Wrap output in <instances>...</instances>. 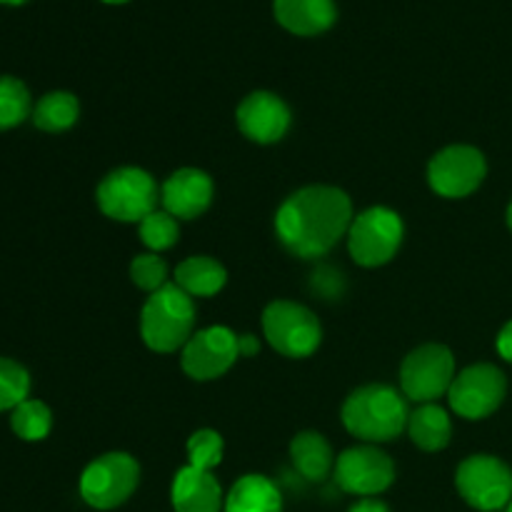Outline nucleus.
<instances>
[{
	"label": "nucleus",
	"instance_id": "1",
	"mask_svg": "<svg viewBox=\"0 0 512 512\" xmlns=\"http://www.w3.org/2000/svg\"><path fill=\"white\" fill-rule=\"evenodd\" d=\"M353 223V203L333 185H308L290 195L275 215V230L298 258L330 253Z\"/></svg>",
	"mask_w": 512,
	"mask_h": 512
},
{
	"label": "nucleus",
	"instance_id": "2",
	"mask_svg": "<svg viewBox=\"0 0 512 512\" xmlns=\"http://www.w3.org/2000/svg\"><path fill=\"white\" fill-rule=\"evenodd\" d=\"M410 410L403 395L383 383L363 385L343 405V425L365 443H388L408 428Z\"/></svg>",
	"mask_w": 512,
	"mask_h": 512
},
{
	"label": "nucleus",
	"instance_id": "3",
	"mask_svg": "<svg viewBox=\"0 0 512 512\" xmlns=\"http://www.w3.org/2000/svg\"><path fill=\"white\" fill-rule=\"evenodd\" d=\"M195 303L175 283L150 293L140 313V335L155 353H175L193 338Z\"/></svg>",
	"mask_w": 512,
	"mask_h": 512
},
{
	"label": "nucleus",
	"instance_id": "4",
	"mask_svg": "<svg viewBox=\"0 0 512 512\" xmlns=\"http://www.w3.org/2000/svg\"><path fill=\"white\" fill-rule=\"evenodd\" d=\"M158 185L143 168H118L98 185V205L108 218L140 223L158 210Z\"/></svg>",
	"mask_w": 512,
	"mask_h": 512
},
{
	"label": "nucleus",
	"instance_id": "5",
	"mask_svg": "<svg viewBox=\"0 0 512 512\" xmlns=\"http://www.w3.org/2000/svg\"><path fill=\"white\" fill-rule=\"evenodd\" d=\"M405 225L395 210L383 208H368L353 218L348 230V248L350 255L363 268H378L388 260L395 258L403 243Z\"/></svg>",
	"mask_w": 512,
	"mask_h": 512
},
{
	"label": "nucleus",
	"instance_id": "6",
	"mask_svg": "<svg viewBox=\"0 0 512 512\" xmlns=\"http://www.w3.org/2000/svg\"><path fill=\"white\" fill-rule=\"evenodd\" d=\"M140 465L128 453H105L80 475V495L95 510H113L135 493Z\"/></svg>",
	"mask_w": 512,
	"mask_h": 512
},
{
	"label": "nucleus",
	"instance_id": "7",
	"mask_svg": "<svg viewBox=\"0 0 512 512\" xmlns=\"http://www.w3.org/2000/svg\"><path fill=\"white\" fill-rule=\"evenodd\" d=\"M263 333L273 350L285 358H308L323 340L318 318L293 300H275L265 308Z\"/></svg>",
	"mask_w": 512,
	"mask_h": 512
},
{
	"label": "nucleus",
	"instance_id": "8",
	"mask_svg": "<svg viewBox=\"0 0 512 512\" xmlns=\"http://www.w3.org/2000/svg\"><path fill=\"white\" fill-rule=\"evenodd\" d=\"M455 485L475 510L495 512L512 500V470L493 455H470L455 473Z\"/></svg>",
	"mask_w": 512,
	"mask_h": 512
},
{
	"label": "nucleus",
	"instance_id": "9",
	"mask_svg": "<svg viewBox=\"0 0 512 512\" xmlns=\"http://www.w3.org/2000/svg\"><path fill=\"white\" fill-rule=\"evenodd\" d=\"M455 380V358L445 345L428 343L415 348L400 368L403 393L415 403H435Z\"/></svg>",
	"mask_w": 512,
	"mask_h": 512
},
{
	"label": "nucleus",
	"instance_id": "10",
	"mask_svg": "<svg viewBox=\"0 0 512 512\" xmlns=\"http://www.w3.org/2000/svg\"><path fill=\"white\" fill-rule=\"evenodd\" d=\"M508 393V380L503 370L490 363L465 368L448 390L450 408L465 420H483L503 405Z\"/></svg>",
	"mask_w": 512,
	"mask_h": 512
},
{
	"label": "nucleus",
	"instance_id": "11",
	"mask_svg": "<svg viewBox=\"0 0 512 512\" xmlns=\"http://www.w3.org/2000/svg\"><path fill=\"white\" fill-rule=\"evenodd\" d=\"M485 173H488V163L478 148L450 145L430 160L428 183L443 198H465L480 188Z\"/></svg>",
	"mask_w": 512,
	"mask_h": 512
},
{
	"label": "nucleus",
	"instance_id": "12",
	"mask_svg": "<svg viewBox=\"0 0 512 512\" xmlns=\"http://www.w3.org/2000/svg\"><path fill=\"white\" fill-rule=\"evenodd\" d=\"M335 480L345 493L373 498L393 485L395 465L390 455L375 445H358V448L345 450L338 458Z\"/></svg>",
	"mask_w": 512,
	"mask_h": 512
},
{
	"label": "nucleus",
	"instance_id": "13",
	"mask_svg": "<svg viewBox=\"0 0 512 512\" xmlns=\"http://www.w3.org/2000/svg\"><path fill=\"white\" fill-rule=\"evenodd\" d=\"M238 358V335L225 325H213L193 333L185 343L180 363L193 380H215L228 373Z\"/></svg>",
	"mask_w": 512,
	"mask_h": 512
},
{
	"label": "nucleus",
	"instance_id": "14",
	"mask_svg": "<svg viewBox=\"0 0 512 512\" xmlns=\"http://www.w3.org/2000/svg\"><path fill=\"white\" fill-rule=\"evenodd\" d=\"M238 128L253 143H278L290 128V110L275 93L255 90L238 105Z\"/></svg>",
	"mask_w": 512,
	"mask_h": 512
},
{
	"label": "nucleus",
	"instance_id": "15",
	"mask_svg": "<svg viewBox=\"0 0 512 512\" xmlns=\"http://www.w3.org/2000/svg\"><path fill=\"white\" fill-rule=\"evenodd\" d=\"M160 200L173 218L195 220L213 203V180L198 168H180L163 183Z\"/></svg>",
	"mask_w": 512,
	"mask_h": 512
},
{
	"label": "nucleus",
	"instance_id": "16",
	"mask_svg": "<svg viewBox=\"0 0 512 512\" xmlns=\"http://www.w3.org/2000/svg\"><path fill=\"white\" fill-rule=\"evenodd\" d=\"M273 15L288 33L300 38L323 35L338 23L335 0H273Z\"/></svg>",
	"mask_w": 512,
	"mask_h": 512
},
{
	"label": "nucleus",
	"instance_id": "17",
	"mask_svg": "<svg viewBox=\"0 0 512 512\" xmlns=\"http://www.w3.org/2000/svg\"><path fill=\"white\" fill-rule=\"evenodd\" d=\"M170 498H173L175 512L223 510V490H220V483L213 478L210 470L193 468V465H185V468H180L175 473Z\"/></svg>",
	"mask_w": 512,
	"mask_h": 512
},
{
	"label": "nucleus",
	"instance_id": "18",
	"mask_svg": "<svg viewBox=\"0 0 512 512\" xmlns=\"http://www.w3.org/2000/svg\"><path fill=\"white\" fill-rule=\"evenodd\" d=\"M228 283L223 265L210 255H193L175 268V285L190 298H213Z\"/></svg>",
	"mask_w": 512,
	"mask_h": 512
},
{
	"label": "nucleus",
	"instance_id": "19",
	"mask_svg": "<svg viewBox=\"0 0 512 512\" xmlns=\"http://www.w3.org/2000/svg\"><path fill=\"white\" fill-rule=\"evenodd\" d=\"M225 512H283V498L265 475H245L230 488Z\"/></svg>",
	"mask_w": 512,
	"mask_h": 512
},
{
	"label": "nucleus",
	"instance_id": "20",
	"mask_svg": "<svg viewBox=\"0 0 512 512\" xmlns=\"http://www.w3.org/2000/svg\"><path fill=\"white\" fill-rule=\"evenodd\" d=\"M290 458L298 473L310 483H320L333 470V448L320 433H300L290 443Z\"/></svg>",
	"mask_w": 512,
	"mask_h": 512
},
{
	"label": "nucleus",
	"instance_id": "21",
	"mask_svg": "<svg viewBox=\"0 0 512 512\" xmlns=\"http://www.w3.org/2000/svg\"><path fill=\"white\" fill-rule=\"evenodd\" d=\"M408 430L410 438L420 450L435 453V450H443L450 443L453 423H450L448 413L438 403H423L415 413H410Z\"/></svg>",
	"mask_w": 512,
	"mask_h": 512
},
{
	"label": "nucleus",
	"instance_id": "22",
	"mask_svg": "<svg viewBox=\"0 0 512 512\" xmlns=\"http://www.w3.org/2000/svg\"><path fill=\"white\" fill-rule=\"evenodd\" d=\"M80 105L73 93L65 90H55V93L43 95L33 110V123L45 133H63V130L73 128L78 120Z\"/></svg>",
	"mask_w": 512,
	"mask_h": 512
},
{
	"label": "nucleus",
	"instance_id": "23",
	"mask_svg": "<svg viewBox=\"0 0 512 512\" xmlns=\"http://www.w3.org/2000/svg\"><path fill=\"white\" fill-rule=\"evenodd\" d=\"M10 428L18 438L28 440V443H38V440L48 438L50 428H53V413L40 400H23L18 408H13L10 415Z\"/></svg>",
	"mask_w": 512,
	"mask_h": 512
},
{
	"label": "nucleus",
	"instance_id": "24",
	"mask_svg": "<svg viewBox=\"0 0 512 512\" xmlns=\"http://www.w3.org/2000/svg\"><path fill=\"white\" fill-rule=\"evenodd\" d=\"M30 113V90L13 75H0V130L15 128Z\"/></svg>",
	"mask_w": 512,
	"mask_h": 512
},
{
	"label": "nucleus",
	"instance_id": "25",
	"mask_svg": "<svg viewBox=\"0 0 512 512\" xmlns=\"http://www.w3.org/2000/svg\"><path fill=\"white\" fill-rule=\"evenodd\" d=\"M180 228L178 220L168 213V210H153L145 220H140V240L148 245L150 250L160 253L178 243Z\"/></svg>",
	"mask_w": 512,
	"mask_h": 512
},
{
	"label": "nucleus",
	"instance_id": "26",
	"mask_svg": "<svg viewBox=\"0 0 512 512\" xmlns=\"http://www.w3.org/2000/svg\"><path fill=\"white\" fill-rule=\"evenodd\" d=\"M30 393V375L15 360L0 358V413L18 408Z\"/></svg>",
	"mask_w": 512,
	"mask_h": 512
},
{
	"label": "nucleus",
	"instance_id": "27",
	"mask_svg": "<svg viewBox=\"0 0 512 512\" xmlns=\"http://www.w3.org/2000/svg\"><path fill=\"white\" fill-rule=\"evenodd\" d=\"M188 458L193 468H218L220 460H223V438L215 430H195L188 440Z\"/></svg>",
	"mask_w": 512,
	"mask_h": 512
},
{
	"label": "nucleus",
	"instance_id": "28",
	"mask_svg": "<svg viewBox=\"0 0 512 512\" xmlns=\"http://www.w3.org/2000/svg\"><path fill=\"white\" fill-rule=\"evenodd\" d=\"M130 278L138 285L140 290H148V293H155L165 285L168 280V265H165L163 258H158L155 253H143L135 255L133 263H130Z\"/></svg>",
	"mask_w": 512,
	"mask_h": 512
},
{
	"label": "nucleus",
	"instance_id": "29",
	"mask_svg": "<svg viewBox=\"0 0 512 512\" xmlns=\"http://www.w3.org/2000/svg\"><path fill=\"white\" fill-rule=\"evenodd\" d=\"M498 353L503 355L508 363H512V320L508 325H505L503 330H500L498 335Z\"/></svg>",
	"mask_w": 512,
	"mask_h": 512
},
{
	"label": "nucleus",
	"instance_id": "30",
	"mask_svg": "<svg viewBox=\"0 0 512 512\" xmlns=\"http://www.w3.org/2000/svg\"><path fill=\"white\" fill-rule=\"evenodd\" d=\"M348 512H390V510H388V505L380 503V500L365 498V500H360V503H355Z\"/></svg>",
	"mask_w": 512,
	"mask_h": 512
},
{
	"label": "nucleus",
	"instance_id": "31",
	"mask_svg": "<svg viewBox=\"0 0 512 512\" xmlns=\"http://www.w3.org/2000/svg\"><path fill=\"white\" fill-rule=\"evenodd\" d=\"M238 350L243 358H250V355H255L260 350V343L255 335H240L238 338Z\"/></svg>",
	"mask_w": 512,
	"mask_h": 512
},
{
	"label": "nucleus",
	"instance_id": "32",
	"mask_svg": "<svg viewBox=\"0 0 512 512\" xmlns=\"http://www.w3.org/2000/svg\"><path fill=\"white\" fill-rule=\"evenodd\" d=\"M100 3H105V5H125V3H130V0H100Z\"/></svg>",
	"mask_w": 512,
	"mask_h": 512
},
{
	"label": "nucleus",
	"instance_id": "33",
	"mask_svg": "<svg viewBox=\"0 0 512 512\" xmlns=\"http://www.w3.org/2000/svg\"><path fill=\"white\" fill-rule=\"evenodd\" d=\"M0 3H3V5H23V3H28V0H0Z\"/></svg>",
	"mask_w": 512,
	"mask_h": 512
},
{
	"label": "nucleus",
	"instance_id": "34",
	"mask_svg": "<svg viewBox=\"0 0 512 512\" xmlns=\"http://www.w3.org/2000/svg\"><path fill=\"white\" fill-rule=\"evenodd\" d=\"M508 225H510V230H512V203H510V208H508Z\"/></svg>",
	"mask_w": 512,
	"mask_h": 512
},
{
	"label": "nucleus",
	"instance_id": "35",
	"mask_svg": "<svg viewBox=\"0 0 512 512\" xmlns=\"http://www.w3.org/2000/svg\"><path fill=\"white\" fill-rule=\"evenodd\" d=\"M508 512H512V500H510V505H508Z\"/></svg>",
	"mask_w": 512,
	"mask_h": 512
}]
</instances>
